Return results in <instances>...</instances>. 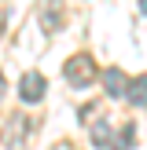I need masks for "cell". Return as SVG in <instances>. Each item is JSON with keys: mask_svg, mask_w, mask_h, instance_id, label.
Listing matches in <instances>:
<instances>
[{"mask_svg": "<svg viewBox=\"0 0 147 150\" xmlns=\"http://www.w3.org/2000/svg\"><path fill=\"white\" fill-rule=\"evenodd\" d=\"M4 95H7V77L0 73V99H4Z\"/></svg>", "mask_w": 147, "mask_h": 150, "instance_id": "cell-9", "label": "cell"}, {"mask_svg": "<svg viewBox=\"0 0 147 150\" xmlns=\"http://www.w3.org/2000/svg\"><path fill=\"white\" fill-rule=\"evenodd\" d=\"M125 99H129L132 106H147V77H132V81H129V92H125Z\"/></svg>", "mask_w": 147, "mask_h": 150, "instance_id": "cell-6", "label": "cell"}, {"mask_svg": "<svg viewBox=\"0 0 147 150\" xmlns=\"http://www.w3.org/2000/svg\"><path fill=\"white\" fill-rule=\"evenodd\" d=\"M103 92H107L110 99H125V92H129V77H125L118 66L103 70Z\"/></svg>", "mask_w": 147, "mask_h": 150, "instance_id": "cell-5", "label": "cell"}, {"mask_svg": "<svg viewBox=\"0 0 147 150\" xmlns=\"http://www.w3.org/2000/svg\"><path fill=\"white\" fill-rule=\"evenodd\" d=\"M132 143H136V125H121L118 139H110V150H129Z\"/></svg>", "mask_w": 147, "mask_h": 150, "instance_id": "cell-7", "label": "cell"}, {"mask_svg": "<svg viewBox=\"0 0 147 150\" xmlns=\"http://www.w3.org/2000/svg\"><path fill=\"white\" fill-rule=\"evenodd\" d=\"M96 77H99V70H96V59L92 55H74V59H66V84L88 88Z\"/></svg>", "mask_w": 147, "mask_h": 150, "instance_id": "cell-1", "label": "cell"}, {"mask_svg": "<svg viewBox=\"0 0 147 150\" xmlns=\"http://www.w3.org/2000/svg\"><path fill=\"white\" fill-rule=\"evenodd\" d=\"M140 15H147V0H140Z\"/></svg>", "mask_w": 147, "mask_h": 150, "instance_id": "cell-10", "label": "cell"}, {"mask_svg": "<svg viewBox=\"0 0 147 150\" xmlns=\"http://www.w3.org/2000/svg\"><path fill=\"white\" fill-rule=\"evenodd\" d=\"M110 139H114V128H110L107 121H96L92 125V143L96 146H110Z\"/></svg>", "mask_w": 147, "mask_h": 150, "instance_id": "cell-8", "label": "cell"}, {"mask_svg": "<svg viewBox=\"0 0 147 150\" xmlns=\"http://www.w3.org/2000/svg\"><path fill=\"white\" fill-rule=\"evenodd\" d=\"M41 29L44 33H59V29L66 26V11H63V0H44L41 4Z\"/></svg>", "mask_w": 147, "mask_h": 150, "instance_id": "cell-3", "label": "cell"}, {"mask_svg": "<svg viewBox=\"0 0 147 150\" xmlns=\"http://www.w3.org/2000/svg\"><path fill=\"white\" fill-rule=\"evenodd\" d=\"M26 136H29V117H11L7 121V128H4V146L7 150H22L26 146Z\"/></svg>", "mask_w": 147, "mask_h": 150, "instance_id": "cell-4", "label": "cell"}, {"mask_svg": "<svg viewBox=\"0 0 147 150\" xmlns=\"http://www.w3.org/2000/svg\"><path fill=\"white\" fill-rule=\"evenodd\" d=\"M44 92H48L44 73H37V70H26V73H22V81H19V99L22 103H41Z\"/></svg>", "mask_w": 147, "mask_h": 150, "instance_id": "cell-2", "label": "cell"}]
</instances>
